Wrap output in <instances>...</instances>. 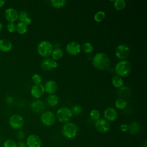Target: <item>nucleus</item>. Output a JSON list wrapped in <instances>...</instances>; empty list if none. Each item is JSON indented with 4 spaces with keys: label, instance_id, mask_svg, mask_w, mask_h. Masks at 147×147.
<instances>
[{
    "label": "nucleus",
    "instance_id": "1",
    "mask_svg": "<svg viewBox=\"0 0 147 147\" xmlns=\"http://www.w3.org/2000/svg\"><path fill=\"white\" fill-rule=\"evenodd\" d=\"M92 64L99 70H105L109 68L110 63L109 56L104 53H98L92 58Z\"/></svg>",
    "mask_w": 147,
    "mask_h": 147
},
{
    "label": "nucleus",
    "instance_id": "2",
    "mask_svg": "<svg viewBox=\"0 0 147 147\" xmlns=\"http://www.w3.org/2000/svg\"><path fill=\"white\" fill-rule=\"evenodd\" d=\"M131 71V65L130 63L125 60H122L118 62L115 67V71L119 76H126L130 74Z\"/></svg>",
    "mask_w": 147,
    "mask_h": 147
},
{
    "label": "nucleus",
    "instance_id": "3",
    "mask_svg": "<svg viewBox=\"0 0 147 147\" xmlns=\"http://www.w3.org/2000/svg\"><path fill=\"white\" fill-rule=\"evenodd\" d=\"M78 131V127L75 123L72 122H67L63 126L62 134L66 138L72 139L77 136Z\"/></svg>",
    "mask_w": 147,
    "mask_h": 147
},
{
    "label": "nucleus",
    "instance_id": "4",
    "mask_svg": "<svg viewBox=\"0 0 147 147\" xmlns=\"http://www.w3.org/2000/svg\"><path fill=\"white\" fill-rule=\"evenodd\" d=\"M37 50L40 55L42 57H49L53 51L52 44L48 41H41L38 43Z\"/></svg>",
    "mask_w": 147,
    "mask_h": 147
},
{
    "label": "nucleus",
    "instance_id": "5",
    "mask_svg": "<svg viewBox=\"0 0 147 147\" xmlns=\"http://www.w3.org/2000/svg\"><path fill=\"white\" fill-rule=\"evenodd\" d=\"M56 117L59 122L67 123L72 118V113L71 109L67 107H62L56 112Z\"/></svg>",
    "mask_w": 147,
    "mask_h": 147
},
{
    "label": "nucleus",
    "instance_id": "6",
    "mask_svg": "<svg viewBox=\"0 0 147 147\" xmlns=\"http://www.w3.org/2000/svg\"><path fill=\"white\" fill-rule=\"evenodd\" d=\"M9 124L14 129L18 130L21 129L24 125L23 117L19 114L12 115L9 119Z\"/></svg>",
    "mask_w": 147,
    "mask_h": 147
},
{
    "label": "nucleus",
    "instance_id": "7",
    "mask_svg": "<svg viewBox=\"0 0 147 147\" xmlns=\"http://www.w3.org/2000/svg\"><path fill=\"white\" fill-rule=\"evenodd\" d=\"M40 119L42 124L45 126H49L55 123L56 118L53 113L51 111H46L41 114Z\"/></svg>",
    "mask_w": 147,
    "mask_h": 147
},
{
    "label": "nucleus",
    "instance_id": "8",
    "mask_svg": "<svg viewBox=\"0 0 147 147\" xmlns=\"http://www.w3.org/2000/svg\"><path fill=\"white\" fill-rule=\"evenodd\" d=\"M94 126L96 130L100 133H106L110 129V124L109 122L103 118H99L95 121Z\"/></svg>",
    "mask_w": 147,
    "mask_h": 147
},
{
    "label": "nucleus",
    "instance_id": "9",
    "mask_svg": "<svg viewBox=\"0 0 147 147\" xmlns=\"http://www.w3.org/2000/svg\"><path fill=\"white\" fill-rule=\"evenodd\" d=\"M129 48L125 44L118 45L115 49V55L119 59H125L129 55Z\"/></svg>",
    "mask_w": 147,
    "mask_h": 147
},
{
    "label": "nucleus",
    "instance_id": "10",
    "mask_svg": "<svg viewBox=\"0 0 147 147\" xmlns=\"http://www.w3.org/2000/svg\"><path fill=\"white\" fill-rule=\"evenodd\" d=\"M81 51V45L76 41H71L66 45L67 52L72 56L77 55Z\"/></svg>",
    "mask_w": 147,
    "mask_h": 147
},
{
    "label": "nucleus",
    "instance_id": "11",
    "mask_svg": "<svg viewBox=\"0 0 147 147\" xmlns=\"http://www.w3.org/2000/svg\"><path fill=\"white\" fill-rule=\"evenodd\" d=\"M26 145L28 147H41L42 141L41 138L36 134H30L26 138Z\"/></svg>",
    "mask_w": 147,
    "mask_h": 147
},
{
    "label": "nucleus",
    "instance_id": "12",
    "mask_svg": "<svg viewBox=\"0 0 147 147\" xmlns=\"http://www.w3.org/2000/svg\"><path fill=\"white\" fill-rule=\"evenodd\" d=\"M4 14L6 20L9 22H14L18 19V13L17 11L13 7H9L6 9Z\"/></svg>",
    "mask_w": 147,
    "mask_h": 147
},
{
    "label": "nucleus",
    "instance_id": "13",
    "mask_svg": "<svg viewBox=\"0 0 147 147\" xmlns=\"http://www.w3.org/2000/svg\"><path fill=\"white\" fill-rule=\"evenodd\" d=\"M45 90L44 86L41 83L33 85L30 90V94L32 96L36 99H38L42 96Z\"/></svg>",
    "mask_w": 147,
    "mask_h": 147
},
{
    "label": "nucleus",
    "instance_id": "14",
    "mask_svg": "<svg viewBox=\"0 0 147 147\" xmlns=\"http://www.w3.org/2000/svg\"><path fill=\"white\" fill-rule=\"evenodd\" d=\"M57 66L58 63L55 60L49 58L43 60L41 63V67L44 71H50Z\"/></svg>",
    "mask_w": 147,
    "mask_h": 147
},
{
    "label": "nucleus",
    "instance_id": "15",
    "mask_svg": "<svg viewBox=\"0 0 147 147\" xmlns=\"http://www.w3.org/2000/svg\"><path fill=\"white\" fill-rule=\"evenodd\" d=\"M103 115L106 120H107L108 122H113L116 120L118 114L117 111L112 107H108L106 109L103 113Z\"/></svg>",
    "mask_w": 147,
    "mask_h": 147
},
{
    "label": "nucleus",
    "instance_id": "16",
    "mask_svg": "<svg viewBox=\"0 0 147 147\" xmlns=\"http://www.w3.org/2000/svg\"><path fill=\"white\" fill-rule=\"evenodd\" d=\"M31 110L36 113H39L44 111L45 109V103L41 100H33L30 104Z\"/></svg>",
    "mask_w": 147,
    "mask_h": 147
},
{
    "label": "nucleus",
    "instance_id": "17",
    "mask_svg": "<svg viewBox=\"0 0 147 147\" xmlns=\"http://www.w3.org/2000/svg\"><path fill=\"white\" fill-rule=\"evenodd\" d=\"M44 90L49 94H53L57 89V85L54 80H48L46 82L44 86Z\"/></svg>",
    "mask_w": 147,
    "mask_h": 147
},
{
    "label": "nucleus",
    "instance_id": "18",
    "mask_svg": "<svg viewBox=\"0 0 147 147\" xmlns=\"http://www.w3.org/2000/svg\"><path fill=\"white\" fill-rule=\"evenodd\" d=\"M13 45L11 42L6 38L0 40V51L3 52H8L12 49Z\"/></svg>",
    "mask_w": 147,
    "mask_h": 147
},
{
    "label": "nucleus",
    "instance_id": "19",
    "mask_svg": "<svg viewBox=\"0 0 147 147\" xmlns=\"http://www.w3.org/2000/svg\"><path fill=\"white\" fill-rule=\"evenodd\" d=\"M47 104L51 107H55L59 103V98L57 95L55 94H50L47 98Z\"/></svg>",
    "mask_w": 147,
    "mask_h": 147
},
{
    "label": "nucleus",
    "instance_id": "20",
    "mask_svg": "<svg viewBox=\"0 0 147 147\" xmlns=\"http://www.w3.org/2000/svg\"><path fill=\"white\" fill-rule=\"evenodd\" d=\"M128 127H129L128 131L131 134H135L138 133L140 131V129H141L140 124L136 121H134L130 123L128 125Z\"/></svg>",
    "mask_w": 147,
    "mask_h": 147
},
{
    "label": "nucleus",
    "instance_id": "21",
    "mask_svg": "<svg viewBox=\"0 0 147 147\" xmlns=\"http://www.w3.org/2000/svg\"><path fill=\"white\" fill-rule=\"evenodd\" d=\"M111 82L113 86L116 88H119L123 85V80L122 78L118 75L114 76L111 79Z\"/></svg>",
    "mask_w": 147,
    "mask_h": 147
},
{
    "label": "nucleus",
    "instance_id": "22",
    "mask_svg": "<svg viewBox=\"0 0 147 147\" xmlns=\"http://www.w3.org/2000/svg\"><path fill=\"white\" fill-rule=\"evenodd\" d=\"M16 30L17 31V32L18 33H19L20 34H24L26 33L28 30L27 25L22 22H19L16 25Z\"/></svg>",
    "mask_w": 147,
    "mask_h": 147
},
{
    "label": "nucleus",
    "instance_id": "23",
    "mask_svg": "<svg viewBox=\"0 0 147 147\" xmlns=\"http://www.w3.org/2000/svg\"><path fill=\"white\" fill-rule=\"evenodd\" d=\"M130 90L128 87L126 86H122L119 88L118 91L119 95L122 97L121 98L124 99L125 97H127L130 95Z\"/></svg>",
    "mask_w": 147,
    "mask_h": 147
},
{
    "label": "nucleus",
    "instance_id": "24",
    "mask_svg": "<svg viewBox=\"0 0 147 147\" xmlns=\"http://www.w3.org/2000/svg\"><path fill=\"white\" fill-rule=\"evenodd\" d=\"M52 57L53 60L56 61L60 60L63 55V51L60 48H56L53 50L52 52Z\"/></svg>",
    "mask_w": 147,
    "mask_h": 147
},
{
    "label": "nucleus",
    "instance_id": "25",
    "mask_svg": "<svg viewBox=\"0 0 147 147\" xmlns=\"http://www.w3.org/2000/svg\"><path fill=\"white\" fill-rule=\"evenodd\" d=\"M115 106L118 109L123 110L127 106V102L125 99L119 98L116 100L115 102Z\"/></svg>",
    "mask_w": 147,
    "mask_h": 147
},
{
    "label": "nucleus",
    "instance_id": "26",
    "mask_svg": "<svg viewBox=\"0 0 147 147\" xmlns=\"http://www.w3.org/2000/svg\"><path fill=\"white\" fill-rule=\"evenodd\" d=\"M81 49H82V51L87 53H91L93 51L94 49V47L92 46V45L88 42H84L83 43L82 45H81Z\"/></svg>",
    "mask_w": 147,
    "mask_h": 147
},
{
    "label": "nucleus",
    "instance_id": "27",
    "mask_svg": "<svg viewBox=\"0 0 147 147\" xmlns=\"http://www.w3.org/2000/svg\"><path fill=\"white\" fill-rule=\"evenodd\" d=\"M114 5L117 10H122L126 6V2L124 0H116L114 1Z\"/></svg>",
    "mask_w": 147,
    "mask_h": 147
},
{
    "label": "nucleus",
    "instance_id": "28",
    "mask_svg": "<svg viewBox=\"0 0 147 147\" xmlns=\"http://www.w3.org/2000/svg\"><path fill=\"white\" fill-rule=\"evenodd\" d=\"M51 5L55 8L63 7L66 3L65 0H51L50 1Z\"/></svg>",
    "mask_w": 147,
    "mask_h": 147
},
{
    "label": "nucleus",
    "instance_id": "29",
    "mask_svg": "<svg viewBox=\"0 0 147 147\" xmlns=\"http://www.w3.org/2000/svg\"><path fill=\"white\" fill-rule=\"evenodd\" d=\"M105 17L106 14L103 11H99L95 14L94 18L96 22H99L102 21L105 19Z\"/></svg>",
    "mask_w": 147,
    "mask_h": 147
},
{
    "label": "nucleus",
    "instance_id": "30",
    "mask_svg": "<svg viewBox=\"0 0 147 147\" xmlns=\"http://www.w3.org/2000/svg\"><path fill=\"white\" fill-rule=\"evenodd\" d=\"M3 147H17V144L15 141L12 139H7L6 140L3 144Z\"/></svg>",
    "mask_w": 147,
    "mask_h": 147
},
{
    "label": "nucleus",
    "instance_id": "31",
    "mask_svg": "<svg viewBox=\"0 0 147 147\" xmlns=\"http://www.w3.org/2000/svg\"><path fill=\"white\" fill-rule=\"evenodd\" d=\"M90 115L91 119L96 121L100 118V112L96 109H93L90 111Z\"/></svg>",
    "mask_w": 147,
    "mask_h": 147
},
{
    "label": "nucleus",
    "instance_id": "32",
    "mask_svg": "<svg viewBox=\"0 0 147 147\" xmlns=\"http://www.w3.org/2000/svg\"><path fill=\"white\" fill-rule=\"evenodd\" d=\"M72 114L75 115H79L83 111V109L80 105H75L72 107V109L71 110Z\"/></svg>",
    "mask_w": 147,
    "mask_h": 147
},
{
    "label": "nucleus",
    "instance_id": "33",
    "mask_svg": "<svg viewBox=\"0 0 147 147\" xmlns=\"http://www.w3.org/2000/svg\"><path fill=\"white\" fill-rule=\"evenodd\" d=\"M28 17H29L28 12L26 11H21L18 14V19L20 21V22H23L24 21V20Z\"/></svg>",
    "mask_w": 147,
    "mask_h": 147
},
{
    "label": "nucleus",
    "instance_id": "34",
    "mask_svg": "<svg viewBox=\"0 0 147 147\" xmlns=\"http://www.w3.org/2000/svg\"><path fill=\"white\" fill-rule=\"evenodd\" d=\"M32 79L33 82L35 84H40L41 80H42V78H41V75H40L37 74H35L32 76Z\"/></svg>",
    "mask_w": 147,
    "mask_h": 147
},
{
    "label": "nucleus",
    "instance_id": "35",
    "mask_svg": "<svg viewBox=\"0 0 147 147\" xmlns=\"http://www.w3.org/2000/svg\"><path fill=\"white\" fill-rule=\"evenodd\" d=\"M6 28L10 33H13L16 31V25L14 24V22H8L6 25Z\"/></svg>",
    "mask_w": 147,
    "mask_h": 147
},
{
    "label": "nucleus",
    "instance_id": "36",
    "mask_svg": "<svg viewBox=\"0 0 147 147\" xmlns=\"http://www.w3.org/2000/svg\"><path fill=\"white\" fill-rule=\"evenodd\" d=\"M25 136V134L24 131H20L19 132L17 133V139H18L19 140H22V139L24 138Z\"/></svg>",
    "mask_w": 147,
    "mask_h": 147
},
{
    "label": "nucleus",
    "instance_id": "37",
    "mask_svg": "<svg viewBox=\"0 0 147 147\" xmlns=\"http://www.w3.org/2000/svg\"><path fill=\"white\" fill-rule=\"evenodd\" d=\"M128 125L127 124H122L120 126V130L122 131V132H127L128 131Z\"/></svg>",
    "mask_w": 147,
    "mask_h": 147
},
{
    "label": "nucleus",
    "instance_id": "38",
    "mask_svg": "<svg viewBox=\"0 0 147 147\" xmlns=\"http://www.w3.org/2000/svg\"><path fill=\"white\" fill-rule=\"evenodd\" d=\"M25 24H26V25H30V23H31V19L29 18V17H28L26 18L24 21L23 22Z\"/></svg>",
    "mask_w": 147,
    "mask_h": 147
},
{
    "label": "nucleus",
    "instance_id": "39",
    "mask_svg": "<svg viewBox=\"0 0 147 147\" xmlns=\"http://www.w3.org/2000/svg\"><path fill=\"white\" fill-rule=\"evenodd\" d=\"M17 144V147H26V144L22 141H19Z\"/></svg>",
    "mask_w": 147,
    "mask_h": 147
},
{
    "label": "nucleus",
    "instance_id": "40",
    "mask_svg": "<svg viewBox=\"0 0 147 147\" xmlns=\"http://www.w3.org/2000/svg\"><path fill=\"white\" fill-rule=\"evenodd\" d=\"M7 99V103H11L13 102V98L11 97H10V96H8L6 98Z\"/></svg>",
    "mask_w": 147,
    "mask_h": 147
},
{
    "label": "nucleus",
    "instance_id": "41",
    "mask_svg": "<svg viewBox=\"0 0 147 147\" xmlns=\"http://www.w3.org/2000/svg\"><path fill=\"white\" fill-rule=\"evenodd\" d=\"M5 2L6 1L5 0H0V7H2L5 5Z\"/></svg>",
    "mask_w": 147,
    "mask_h": 147
},
{
    "label": "nucleus",
    "instance_id": "42",
    "mask_svg": "<svg viewBox=\"0 0 147 147\" xmlns=\"http://www.w3.org/2000/svg\"><path fill=\"white\" fill-rule=\"evenodd\" d=\"M2 28H3V25H2V23H1V22L0 21V32H1V30L2 29Z\"/></svg>",
    "mask_w": 147,
    "mask_h": 147
},
{
    "label": "nucleus",
    "instance_id": "43",
    "mask_svg": "<svg viewBox=\"0 0 147 147\" xmlns=\"http://www.w3.org/2000/svg\"><path fill=\"white\" fill-rule=\"evenodd\" d=\"M144 147H146V142H145V144H144Z\"/></svg>",
    "mask_w": 147,
    "mask_h": 147
}]
</instances>
